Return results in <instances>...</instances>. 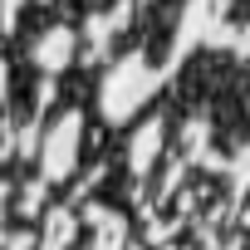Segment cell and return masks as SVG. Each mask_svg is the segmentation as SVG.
Here are the masks:
<instances>
[{
    "label": "cell",
    "instance_id": "obj_1",
    "mask_svg": "<svg viewBox=\"0 0 250 250\" xmlns=\"http://www.w3.org/2000/svg\"><path fill=\"white\" fill-rule=\"evenodd\" d=\"M235 15H240V20H250V0H230V20H235Z\"/></svg>",
    "mask_w": 250,
    "mask_h": 250
}]
</instances>
